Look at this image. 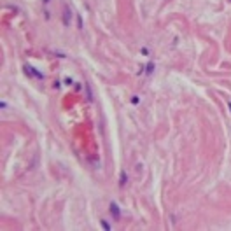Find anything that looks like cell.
I'll return each instance as SVG.
<instances>
[{
    "instance_id": "cell-1",
    "label": "cell",
    "mask_w": 231,
    "mask_h": 231,
    "mask_svg": "<svg viewBox=\"0 0 231 231\" xmlns=\"http://www.w3.org/2000/svg\"><path fill=\"white\" fill-rule=\"evenodd\" d=\"M110 214L112 215H114V219H116V221H119V217H121V210H119V207H117V203H114L112 201L110 203Z\"/></svg>"
},
{
    "instance_id": "cell-4",
    "label": "cell",
    "mask_w": 231,
    "mask_h": 231,
    "mask_svg": "<svg viewBox=\"0 0 231 231\" xmlns=\"http://www.w3.org/2000/svg\"><path fill=\"white\" fill-rule=\"evenodd\" d=\"M154 68H156V65H154L152 61L147 63V65H145V74H147V75H151V74L154 72Z\"/></svg>"
},
{
    "instance_id": "cell-10",
    "label": "cell",
    "mask_w": 231,
    "mask_h": 231,
    "mask_svg": "<svg viewBox=\"0 0 231 231\" xmlns=\"http://www.w3.org/2000/svg\"><path fill=\"white\" fill-rule=\"evenodd\" d=\"M229 2H231V0H229Z\"/></svg>"
},
{
    "instance_id": "cell-2",
    "label": "cell",
    "mask_w": 231,
    "mask_h": 231,
    "mask_svg": "<svg viewBox=\"0 0 231 231\" xmlns=\"http://www.w3.org/2000/svg\"><path fill=\"white\" fill-rule=\"evenodd\" d=\"M126 182H128V175H126L124 170H121V173H119V187H124Z\"/></svg>"
},
{
    "instance_id": "cell-6",
    "label": "cell",
    "mask_w": 231,
    "mask_h": 231,
    "mask_svg": "<svg viewBox=\"0 0 231 231\" xmlns=\"http://www.w3.org/2000/svg\"><path fill=\"white\" fill-rule=\"evenodd\" d=\"M100 222H102V226H103V229H107V231L110 229V224L107 222V221H103V219H102V221H100Z\"/></svg>"
},
{
    "instance_id": "cell-5",
    "label": "cell",
    "mask_w": 231,
    "mask_h": 231,
    "mask_svg": "<svg viewBox=\"0 0 231 231\" xmlns=\"http://www.w3.org/2000/svg\"><path fill=\"white\" fill-rule=\"evenodd\" d=\"M77 26L82 30L84 28V25H82V18H81V14H77Z\"/></svg>"
},
{
    "instance_id": "cell-8",
    "label": "cell",
    "mask_w": 231,
    "mask_h": 231,
    "mask_svg": "<svg viewBox=\"0 0 231 231\" xmlns=\"http://www.w3.org/2000/svg\"><path fill=\"white\" fill-rule=\"evenodd\" d=\"M138 102H140V100H138V96H133V98H131V103H135V105H137Z\"/></svg>"
},
{
    "instance_id": "cell-9",
    "label": "cell",
    "mask_w": 231,
    "mask_h": 231,
    "mask_svg": "<svg viewBox=\"0 0 231 231\" xmlns=\"http://www.w3.org/2000/svg\"><path fill=\"white\" fill-rule=\"evenodd\" d=\"M229 110H231V102H229Z\"/></svg>"
},
{
    "instance_id": "cell-7",
    "label": "cell",
    "mask_w": 231,
    "mask_h": 231,
    "mask_svg": "<svg viewBox=\"0 0 231 231\" xmlns=\"http://www.w3.org/2000/svg\"><path fill=\"white\" fill-rule=\"evenodd\" d=\"M140 53H142V54H149V49H147V47H144V49H140Z\"/></svg>"
},
{
    "instance_id": "cell-3",
    "label": "cell",
    "mask_w": 231,
    "mask_h": 231,
    "mask_svg": "<svg viewBox=\"0 0 231 231\" xmlns=\"http://www.w3.org/2000/svg\"><path fill=\"white\" fill-rule=\"evenodd\" d=\"M70 14H72V11H70L68 7H65V12H63V23H65V26L70 25Z\"/></svg>"
}]
</instances>
